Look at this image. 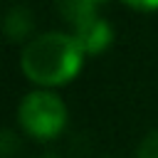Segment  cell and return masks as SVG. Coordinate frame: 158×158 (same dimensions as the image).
Listing matches in <instances>:
<instances>
[{
  "label": "cell",
  "instance_id": "obj_2",
  "mask_svg": "<svg viewBox=\"0 0 158 158\" xmlns=\"http://www.w3.org/2000/svg\"><path fill=\"white\" fill-rule=\"evenodd\" d=\"M17 118L30 136L47 141V138H54L62 133V128L67 123V106L57 94L37 89L22 99Z\"/></svg>",
  "mask_w": 158,
  "mask_h": 158
},
{
  "label": "cell",
  "instance_id": "obj_3",
  "mask_svg": "<svg viewBox=\"0 0 158 158\" xmlns=\"http://www.w3.org/2000/svg\"><path fill=\"white\" fill-rule=\"evenodd\" d=\"M74 37L79 40V44L86 54H101L114 42L111 25L106 20H101L99 15H91L81 22H77L74 25Z\"/></svg>",
  "mask_w": 158,
  "mask_h": 158
},
{
  "label": "cell",
  "instance_id": "obj_7",
  "mask_svg": "<svg viewBox=\"0 0 158 158\" xmlns=\"http://www.w3.org/2000/svg\"><path fill=\"white\" fill-rule=\"evenodd\" d=\"M128 7L133 10H141V12H153L158 10V0H123Z\"/></svg>",
  "mask_w": 158,
  "mask_h": 158
},
{
  "label": "cell",
  "instance_id": "obj_8",
  "mask_svg": "<svg viewBox=\"0 0 158 158\" xmlns=\"http://www.w3.org/2000/svg\"><path fill=\"white\" fill-rule=\"evenodd\" d=\"M91 2H94V5H96V2H104V0H91Z\"/></svg>",
  "mask_w": 158,
  "mask_h": 158
},
{
  "label": "cell",
  "instance_id": "obj_9",
  "mask_svg": "<svg viewBox=\"0 0 158 158\" xmlns=\"http://www.w3.org/2000/svg\"><path fill=\"white\" fill-rule=\"evenodd\" d=\"M42 158H57V156H42Z\"/></svg>",
  "mask_w": 158,
  "mask_h": 158
},
{
  "label": "cell",
  "instance_id": "obj_4",
  "mask_svg": "<svg viewBox=\"0 0 158 158\" xmlns=\"http://www.w3.org/2000/svg\"><path fill=\"white\" fill-rule=\"evenodd\" d=\"M32 27V17L27 12V7H12L7 20H5V32L10 40H22Z\"/></svg>",
  "mask_w": 158,
  "mask_h": 158
},
{
  "label": "cell",
  "instance_id": "obj_1",
  "mask_svg": "<svg viewBox=\"0 0 158 158\" xmlns=\"http://www.w3.org/2000/svg\"><path fill=\"white\" fill-rule=\"evenodd\" d=\"M84 57L86 52L74 35L44 32L22 49L20 67L25 77L40 86H59L79 74Z\"/></svg>",
  "mask_w": 158,
  "mask_h": 158
},
{
  "label": "cell",
  "instance_id": "obj_6",
  "mask_svg": "<svg viewBox=\"0 0 158 158\" xmlns=\"http://www.w3.org/2000/svg\"><path fill=\"white\" fill-rule=\"evenodd\" d=\"M136 156H138V158H158V128L151 131V133L141 141Z\"/></svg>",
  "mask_w": 158,
  "mask_h": 158
},
{
  "label": "cell",
  "instance_id": "obj_5",
  "mask_svg": "<svg viewBox=\"0 0 158 158\" xmlns=\"http://www.w3.org/2000/svg\"><path fill=\"white\" fill-rule=\"evenodd\" d=\"M59 7H62V12L72 20V25H77V22L96 15V12H94L96 5H94L91 0H59Z\"/></svg>",
  "mask_w": 158,
  "mask_h": 158
}]
</instances>
